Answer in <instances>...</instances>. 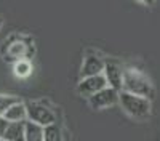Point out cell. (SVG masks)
Wrapping results in <instances>:
<instances>
[{
	"label": "cell",
	"instance_id": "cell-1",
	"mask_svg": "<svg viewBox=\"0 0 160 141\" xmlns=\"http://www.w3.org/2000/svg\"><path fill=\"white\" fill-rule=\"evenodd\" d=\"M122 92L152 99V96H154V85H152V82L149 80V77L146 75L144 72H141L138 69H133V68H127V69H123Z\"/></svg>",
	"mask_w": 160,
	"mask_h": 141
},
{
	"label": "cell",
	"instance_id": "cell-2",
	"mask_svg": "<svg viewBox=\"0 0 160 141\" xmlns=\"http://www.w3.org/2000/svg\"><path fill=\"white\" fill-rule=\"evenodd\" d=\"M35 53V47L31 37L24 35H13L10 40L2 45V56L10 61H19V59H31Z\"/></svg>",
	"mask_w": 160,
	"mask_h": 141
},
{
	"label": "cell",
	"instance_id": "cell-3",
	"mask_svg": "<svg viewBox=\"0 0 160 141\" xmlns=\"http://www.w3.org/2000/svg\"><path fill=\"white\" fill-rule=\"evenodd\" d=\"M118 104L131 119L136 120H146L151 115V99L136 96L127 92H120L118 93Z\"/></svg>",
	"mask_w": 160,
	"mask_h": 141
},
{
	"label": "cell",
	"instance_id": "cell-4",
	"mask_svg": "<svg viewBox=\"0 0 160 141\" xmlns=\"http://www.w3.org/2000/svg\"><path fill=\"white\" fill-rule=\"evenodd\" d=\"M28 109V122L37 123L40 127H48L56 123V114L48 104H43L42 101H26Z\"/></svg>",
	"mask_w": 160,
	"mask_h": 141
},
{
	"label": "cell",
	"instance_id": "cell-5",
	"mask_svg": "<svg viewBox=\"0 0 160 141\" xmlns=\"http://www.w3.org/2000/svg\"><path fill=\"white\" fill-rule=\"evenodd\" d=\"M118 93L120 92H117V90H114L111 87H106L104 90H101V92H98L96 95L88 98V104L95 111L112 108L115 103H118Z\"/></svg>",
	"mask_w": 160,
	"mask_h": 141
},
{
	"label": "cell",
	"instance_id": "cell-6",
	"mask_svg": "<svg viewBox=\"0 0 160 141\" xmlns=\"http://www.w3.org/2000/svg\"><path fill=\"white\" fill-rule=\"evenodd\" d=\"M106 87H108L106 77H104V74H99V75H93V77L82 79L77 85V90L82 96L90 98L93 95H96L98 92H101V90H104Z\"/></svg>",
	"mask_w": 160,
	"mask_h": 141
},
{
	"label": "cell",
	"instance_id": "cell-7",
	"mask_svg": "<svg viewBox=\"0 0 160 141\" xmlns=\"http://www.w3.org/2000/svg\"><path fill=\"white\" fill-rule=\"evenodd\" d=\"M104 77H106V82H108V87L117 90L120 92L122 90V83H123V69L118 63H106L104 66Z\"/></svg>",
	"mask_w": 160,
	"mask_h": 141
},
{
	"label": "cell",
	"instance_id": "cell-8",
	"mask_svg": "<svg viewBox=\"0 0 160 141\" xmlns=\"http://www.w3.org/2000/svg\"><path fill=\"white\" fill-rule=\"evenodd\" d=\"M104 66H106V61H102L99 56L88 55L83 59L82 69H80V77H82V79H87V77L99 75V74L104 72Z\"/></svg>",
	"mask_w": 160,
	"mask_h": 141
},
{
	"label": "cell",
	"instance_id": "cell-9",
	"mask_svg": "<svg viewBox=\"0 0 160 141\" xmlns=\"http://www.w3.org/2000/svg\"><path fill=\"white\" fill-rule=\"evenodd\" d=\"M3 119L11 123V122H26L28 120V109H26V103L19 101L16 104H13L5 114H3Z\"/></svg>",
	"mask_w": 160,
	"mask_h": 141
},
{
	"label": "cell",
	"instance_id": "cell-10",
	"mask_svg": "<svg viewBox=\"0 0 160 141\" xmlns=\"http://www.w3.org/2000/svg\"><path fill=\"white\" fill-rule=\"evenodd\" d=\"M24 133H26V122H11L7 125L2 138L8 141H24Z\"/></svg>",
	"mask_w": 160,
	"mask_h": 141
},
{
	"label": "cell",
	"instance_id": "cell-11",
	"mask_svg": "<svg viewBox=\"0 0 160 141\" xmlns=\"http://www.w3.org/2000/svg\"><path fill=\"white\" fill-rule=\"evenodd\" d=\"M32 63L31 59H19L13 63V75L16 79H28L32 74Z\"/></svg>",
	"mask_w": 160,
	"mask_h": 141
},
{
	"label": "cell",
	"instance_id": "cell-12",
	"mask_svg": "<svg viewBox=\"0 0 160 141\" xmlns=\"http://www.w3.org/2000/svg\"><path fill=\"white\" fill-rule=\"evenodd\" d=\"M43 128L37 123L26 120V133H24V141H43Z\"/></svg>",
	"mask_w": 160,
	"mask_h": 141
},
{
	"label": "cell",
	"instance_id": "cell-13",
	"mask_svg": "<svg viewBox=\"0 0 160 141\" xmlns=\"http://www.w3.org/2000/svg\"><path fill=\"white\" fill-rule=\"evenodd\" d=\"M43 141H64L62 130H61V127L58 125V122L43 128Z\"/></svg>",
	"mask_w": 160,
	"mask_h": 141
},
{
	"label": "cell",
	"instance_id": "cell-14",
	"mask_svg": "<svg viewBox=\"0 0 160 141\" xmlns=\"http://www.w3.org/2000/svg\"><path fill=\"white\" fill-rule=\"evenodd\" d=\"M21 98L15 96V95H5V93H0V117H3V114L13 106L19 103Z\"/></svg>",
	"mask_w": 160,
	"mask_h": 141
},
{
	"label": "cell",
	"instance_id": "cell-15",
	"mask_svg": "<svg viewBox=\"0 0 160 141\" xmlns=\"http://www.w3.org/2000/svg\"><path fill=\"white\" fill-rule=\"evenodd\" d=\"M7 125H8V122H7L3 117H0V136H3V132H5Z\"/></svg>",
	"mask_w": 160,
	"mask_h": 141
},
{
	"label": "cell",
	"instance_id": "cell-16",
	"mask_svg": "<svg viewBox=\"0 0 160 141\" xmlns=\"http://www.w3.org/2000/svg\"><path fill=\"white\" fill-rule=\"evenodd\" d=\"M136 2H139V3H142L146 7H152L155 3V0H136Z\"/></svg>",
	"mask_w": 160,
	"mask_h": 141
},
{
	"label": "cell",
	"instance_id": "cell-17",
	"mask_svg": "<svg viewBox=\"0 0 160 141\" xmlns=\"http://www.w3.org/2000/svg\"><path fill=\"white\" fill-rule=\"evenodd\" d=\"M2 26H3V18L0 16V29H2Z\"/></svg>",
	"mask_w": 160,
	"mask_h": 141
},
{
	"label": "cell",
	"instance_id": "cell-18",
	"mask_svg": "<svg viewBox=\"0 0 160 141\" xmlns=\"http://www.w3.org/2000/svg\"><path fill=\"white\" fill-rule=\"evenodd\" d=\"M0 141H8V139H5V138H2V136H0Z\"/></svg>",
	"mask_w": 160,
	"mask_h": 141
}]
</instances>
